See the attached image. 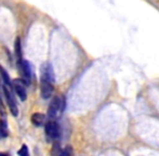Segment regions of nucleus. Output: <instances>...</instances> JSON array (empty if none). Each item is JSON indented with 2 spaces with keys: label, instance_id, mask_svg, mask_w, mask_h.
<instances>
[{
  "label": "nucleus",
  "instance_id": "obj_1",
  "mask_svg": "<svg viewBox=\"0 0 159 156\" xmlns=\"http://www.w3.org/2000/svg\"><path fill=\"white\" fill-rule=\"evenodd\" d=\"M64 108H65V99L63 95H57V97H54L48 108L49 118L55 120L63 113Z\"/></svg>",
  "mask_w": 159,
  "mask_h": 156
},
{
  "label": "nucleus",
  "instance_id": "obj_2",
  "mask_svg": "<svg viewBox=\"0 0 159 156\" xmlns=\"http://www.w3.org/2000/svg\"><path fill=\"white\" fill-rule=\"evenodd\" d=\"M44 132H46L47 139L50 142L57 141L60 138L61 135V130H60V126L55 120L50 119L49 122H46V127H44Z\"/></svg>",
  "mask_w": 159,
  "mask_h": 156
},
{
  "label": "nucleus",
  "instance_id": "obj_3",
  "mask_svg": "<svg viewBox=\"0 0 159 156\" xmlns=\"http://www.w3.org/2000/svg\"><path fill=\"white\" fill-rule=\"evenodd\" d=\"M17 68H19L22 80L26 85H30L32 81V68H30V63L26 60L20 57V59H17Z\"/></svg>",
  "mask_w": 159,
  "mask_h": 156
},
{
  "label": "nucleus",
  "instance_id": "obj_4",
  "mask_svg": "<svg viewBox=\"0 0 159 156\" xmlns=\"http://www.w3.org/2000/svg\"><path fill=\"white\" fill-rule=\"evenodd\" d=\"M2 91H3V93H4V97H6L7 103H8V106H9V108H10V112L12 113L13 116H17V114H19V108H17L16 102H15L14 98H13L11 90L9 89V87H7L6 85H4V86H2Z\"/></svg>",
  "mask_w": 159,
  "mask_h": 156
},
{
  "label": "nucleus",
  "instance_id": "obj_5",
  "mask_svg": "<svg viewBox=\"0 0 159 156\" xmlns=\"http://www.w3.org/2000/svg\"><path fill=\"white\" fill-rule=\"evenodd\" d=\"M12 87L14 88L16 94L22 101H25L27 98V93H26V84L22 79H14L12 80Z\"/></svg>",
  "mask_w": 159,
  "mask_h": 156
},
{
  "label": "nucleus",
  "instance_id": "obj_6",
  "mask_svg": "<svg viewBox=\"0 0 159 156\" xmlns=\"http://www.w3.org/2000/svg\"><path fill=\"white\" fill-rule=\"evenodd\" d=\"M40 91H41L42 99H49L53 93V84L48 80L41 79L40 82Z\"/></svg>",
  "mask_w": 159,
  "mask_h": 156
},
{
  "label": "nucleus",
  "instance_id": "obj_7",
  "mask_svg": "<svg viewBox=\"0 0 159 156\" xmlns=\"http://www.w3.org/2000/svg\"><path fill=\"white\" fill-rule=\"evenodd\" d=\"M41 79L48 80L50 82H54V73H53L52 66L49 63H46L42 65L41 68Z\"/></svg>",
  "mask_w": 159,
  "mask_h": 156
},
{
  "label": "nucleus",
  "instance_id": "obj_8",
  "mask_svg": "<svg viewBox=\"0 0 159 156\" xmlns=\"http://www.w3.org/2000/svg\"><path fill=\"white\" fill-rule=\"evenodd\" d=\"M30 120H32L34 126L41 127L44 124V122H46V116L43 114H41V113H35V114L32 115Z\"/></svg>",
  "mask_w": 159,
  "mask_h": 156
},
{
  "label": "nucleus",
  "instance_id": "obj_9",
  "mask_svg": "<svg viewBox=\"0 0 159 156\" xmlns=\"http://www.w3.org/2000/svg\"><path fill=\"white\" fill-rule=\"evenodd\" d=\"M0 78L3 80L4 85H6L7 87L12 86V80L10 79V76H9L8 72H7V71L4 70L1 65H0Z\"/></svg>",
  "mask_w": 159,
  "mask_h": 156
},
{
  "label": "nucleus",
  "instance_id": "obj_10",
  "mask_svg": "<svg viewBox=\"0 0 159 156\" xmlns=\"http://www.w3.org/2000/svg\"><path fill=\"white\" fill-rule=\"evenodd\" d=\"M14 50H15V54H16L17 59L22 57V46H21V39H20V37H17V38L15 39Z\"/></svg>",
  "mask_w": 159,
  "mask_h": 156
},
{
  "label": "nucleus",
  "instance_id": "obj_11",
  "mask_svg": "<svg viewBox=\"0 0 159 156\" xmlns=\"http://www.w3.org/2000/svg\"><path fill=\"white\" fill-rule=\"evenodd\" d=\"M8 135V126L7 122H1L0 120V137H7Z\"/></svg>",
  "mask_w": 159,
  "mask_h": 156
},
{
  "label": "nucleus",
  "instance_id": "obj_12",
  "mask_svg": "<svg viewBox=\"0 0 159 156\" xmlns=\"http://www.w3.org/2000/svg\"><path fill=\"white\" fill-rule=\"evenodd\" d=\"M0 120H1V122H7L6 108H4V105H3V103H2L1 98H0Z\"/></svg>",
  "mask_w": 159,
  "mask_h": 156
},
{
  "label": "nucleus",
  "instance_id": "obj_13",
  "mask_svg": "<svg viewBox=\"0 0 159 156\" xmlns=\"http://www.w3.org/2000/svg\"><path fill=\"white\" fill-rule=\"evenodd\" d=\"M59 156H74V152H73L71 146H66L64 150L61 151Z\"/></svg>",
  "mask_w": 159,
  "mask_h": 156
},
{
  "label": "nucleus",
  "instance_id": "obj_14",
  "mask_svg": "<svg viewBox=\"0 0 159 156\" xmlns=\"http://www.w3.org/2000/svg\"><path fill=\"white\" fill-rule=\"evenodd\" d=\"M17 153H19L20 156H30V152H28L27 145H25V144H23V146L21 148V150H20Z\"/></svg>",
  "mask_w": 159,
  "mask_h": 156
},
{
  "label": "nucleus",
  "instance_id": "obj_15",
  "mask_svg": "<svg viewBox=\"0 0 159 156\" xmlns=\"http://www.w3.org/2000/svg\"><path fill=\"white\" fill-rule=\"evenodd\" d=\"M0 156H9V155L6 154V153H0Z\"/></svg>",
  "mask_w": 159,
  "mask_h": 156
},
{
  "label": "nucleus",
  "instance_id": "obj_16",
  "mask_svg": "<svg viewBox=\"0 0 159 156\" xmlns=\"http://www.w3.org/2000/svg\"><path fill=\"white\" fill-rule=\"evenodd\" d=\"M2 90V86H1V78H0V91Z\"/></svg>",
  "mask_w": 159,
  "mask_h": 156
}]
</instances>
